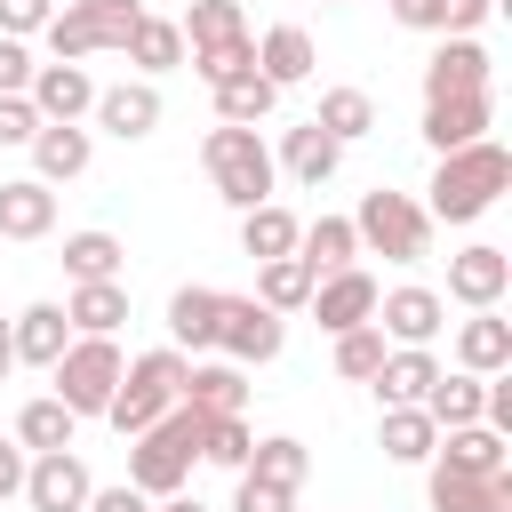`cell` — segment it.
<instances>
[{
    "label": "cell",
    "instance_id": "27",
    "mask_svg": "<svg viewBox=\"0 0 512 512\" xmlns=\"http://www.w3.org/2000/svg\"><path fill=\"white\" fill-rule=\"evenodd\" d=\"M72 432H80V416H72L56 392H40V400L16 408V448H24V456H56V448H72Z\"/></svg>",
    "mask_w": 512,
    "mask_h": 512
},
{
    "label": "cell",
    "instance_id": "12",
    "mask_svg": "<svg viewBox=\"0 0 512 512\" xmlns=\"http://www.w3.org/2000/svg\"><path fill=\"white\" fill-rule=\"evenodd\" d=\"M448 96H488V48L480 40H440L432 64H424V104H448Z\"/></svg>",
    "mask_w": 512,
    "mask_h": 512
},
{
    "label": "cell",
    "instance_id": "32",
    "mask_svg": "<svg viewBox=\"0 0 512 512\" xmlns=\"http://www.w3.org/2000/svg\"><path fill=\"white\" fill-rule=\"evenodd\" d=\"M120 264H128V248L112 240V232H64V280L80 288V280H120Z\"/></svg>",
    "mask_w": 512,
    "mask_h": 512
},
{
    "label": "cell",
    "instance_id": "28",
    "mask_svg": "<svg viewBox=\"0 0 512 512\" xmlns=\"http://www.w3.org/2000/svg\"><path fill=\"white\" fill-rule=\"evenodd\" d=\"M432 464H448V472H472V480H496V472H512V456H504V440H496L488 424H464V432H440V448H432Z\"/></svg>",
    "mask_w": 512,
    "mask_h": 512
},
{
    "label": "cell",
    "instance_id": "50",
    "mask_svg": "<svg viewBox=\"0 0 512 512\" xmlns=\"http://www.w3.org/2000/svg\"><path fill=\"white\" fill-rule=\"evenodd\" d=\"M24 464H32V456H24L16 440H0V504H8V496H24Z\"/></svg>",
    "mask_w": 512,
    "mask_h": 512
},
{
    "label": "cell",
    "instance_id": "2",
    "mask_svg": "<svg viewBox=\"0 0 512 512\" xmlns=\"http://www.w3.org/2000/svg\"><path fill=\"white\" fill-rule=\"evenodd\" d=\"M184 352L176 344H160V352H136L128 368H120V392L104 400V424L120 432V440H136V432H152L168 408H176V392H184Z\"/></svg>",
    "mask_w": 512,
    "mask_h": 512
},
{
    "label": "cell",
    "instance_id": "44",
    "mask_svg": "<svg viewBox=\"0 0 512 512\" xmlns=\"http://www.w3.org/2000/svg\"><path fill=\"white\" fill-rule=\"evenodd\" d=\"M248 448H256V440H248V424H240V416H208V448H200V464L240 472V464H248Z\"/></svg>",
    "mask_w": 512,
    "mask_h": 512
},
{
    "label": "cell",
    "instance_id": "1",
    "mask_svg": "<svg viewBox=\"0 0 512 512\" xmlns=\"http://www.w3.org/2000/svg\"><path fill=\"white\" fill-rule=\"evenodd\" d=\"M432 200H424V216H440V224H472V216H488L496 208V192H512V152L496 144V136H480V144H464V152H448L440 168H432V184H424Z\"/></svg>",
    "mask_w": 512,
    "mask_h": 512
},
{
    "label": "cell",
    "instance_id": "30",
    "mask_svg": "<svg viewBox=\"0 0 512 512\" xmlns=\"http://www.w3.org/2000/svg\"><path fill=\"white\" fill-rule=\"evenodd\" d=\"M296 256L312 264V280H320V272H344V264H360L352 216H312V224H296Z\"/></svg>",
    "mask_w": 512,
    "mask_h": 512
},
{
    "label": "cell",
    "instance_id": "3",
    "mask_svg": "<svg viewBox=\"0 0 512 512\" xmlns=\"http://www.w3.org/2000/svg\"><path fill=\"white\" fill-rule=\"evenodd\" d=\"M200 168L216 176V200L240 208V216L264 208V200H272V176H280V168H272V144H264L256 128H224V120L200 136Z\"/></svg>",
    "mask_w": 512,
    "mask_h": 512
},
{
    "label": "cell",
    "instance_id": "19",
    "mask_svg": "<svg viewBox=\"0 0 512 512\" xmlns=\"http://www.w3.org/2000/svg\"><path fill=\"white\" fill-rule=\"evenodd\" d=\"M488 96H448V104H424V144L448 160V152H464V144H480L488 136Z\"/></svg>",
    "mask_w": 512,
    "mask_h": 512
},
{
    "label": "cell",
    "instance_id": "24",
    "mask_svg": "<svg viewBox=\"0 0 512 512\" xmlns=\"http://www.w3.org/2000/svg\"><path fill=\"white\" fill-rule=\"evenodd\" d=\"M216 320H224V288H176V296H168V336H176V352H216Z\"/></svg>",
    "mask_w": 512,
    "mask_h": 512
},
{
    "label": "cell",
    "instance_id": "9",
    "mask_svg": "<svg viewBox=\"0 0 512 512\" xmlns=\"http://www.w3.org/2000/svg\"><path fill=\"white\" fill-rule=\"evenodd\" d=\"M504 288H512V256H504L496 240H472L464 256H448V296H456V304L496 312V304H504Z\"/></svg>",
    "mask_w": 512,
    "mask_h": 512
},
{
    "label": "cell",
    "instance_id": "20",
    "mask_svg": "<svg viewBox=\"0 0 512 512\" xmlns=\"http://www.w3.org/2000/svg\"><path fill=\"white\" fill-rule=\"evenodd\" d=\"M272 168H288V176H296L304 192H320V184H328V176L344 168V144H336V136H320L312 120H296V128L280 136V160H272Z\"/></svg>",
    "mask_w": 512,
    "mask_h": 512
},
{
    "label": "cell",
    "instance_id": "16",
    "mask_svg": "<svg viewBox=\"0 0 512 512\" xmlns=\"http://www.w3.org/2000/svg\"><path fill=\"white\" fill-rule=\"evenodd\" d=\"M368 384H376V400H384V408H424V392L440 384V360H432L424 344H392V352H384V368H376Z\"/></svg>",
    "mask_w": 512,
    "mask_h": 512
},
{
    "label": "cell",
    "instance_id": "46",
    "mask_svg": "<svg viewBox=\"0 0 512 512\" xmlns=\"http://www.w3.org/2000/svg\"><path fill=\"white\" fill-rule=\"evenodd\" d=\"M32 72H40V64H32V48L0 32V96H24V88H32Z\"/></svg>",
    "mask_w": 512,
    "mask_h": 512
},
{
    "label": "cell",
    "instance_id": "7",
    "mask_svg": "<svg viewBox=\"0 0 512 512\" xmlns=\"http://www.w3.org/2000/svg\"><path fill=\"white\" fill-rule=\"evenodd\" d=\"M368 328H376L384 344H424V352H432V336L448 328V296H432V288H392V296H376Z\"/></svg>",
    "mask_w": 512,
    "mask_h": 512
},
{
    "label": "cell",
    "instance_id": "17",
    "mask_svg": "<svg viewBox=\"0 0 512 512\" xmlns=\"http://www.w3.org/2000/svg\"><path fill=\"white\" fill-rule=\"evenodd\" d=\"M176 400L200 408V416H240V408H248V368H232V360H192Z\"/></svg>",
    "mask_w": 512,
    "mask_h": 512
},
{
    "label": "cell",
    "instance_id": "13",
    "mask_svg": "<svg viewBox=\"0 0 512 512\" xmlns=\"http://www.w3.org/2000/svg\"><path fill=\"white\" fill-rule=\"evenodd\" d=\"M184 480H192V456L152 424V432H136V448H128V488H144L152 504L160 496H184Z\"/></svg>",
    "mask_w": 512,
    "mask_h": 512
},
{
    "label": "cell",
    "instance_id": "43",
    "mask_svg": "<svg viewBox=\"0 0 512 512\" xmlns=\"http://www.w3.org/2000/svg\"><path fill=\"white\" fill-rule=\"evenodd\" d=\"M192 72L208 88H224L232 72H256V40H224V48H192Z\"/></svg>",
    "mask_w": 512,
    "mask_h": 512
},
{
    "label": "cell",
    "instance_id": "21",
    "mask_svg": "<svg viewBox=\"0 0 512 512\" xmlns=\"http://www.w3.org/2000/svg\"><path fill=\"white\" fill-rule=\"evenodd\" d=\"M456 368L464 376H504L512 368V320L504 312H472L456 328Z\"/></svg>",
    "mask_w": 512,
    "mask_h": 512
},
{
    "label": "cell",
    "instance_id": "37",
    "mask_svg": "<svg viewBox=\"0 0 512 512\" xmlns=\"http://www.w3.org/2000/svg\"><path fill=\"white\" fill-rule=\"evenodd\" d=\"M256 304H264V312H304V304H312V264H304V256L256 264Z\"/></svg>",
    "mask_w": 512,
    "mask_h": 512
},
{
    "label": "cell",
    "instance_id": "53",
    "mask_svg": "<svg viewBox=\"0 0 512 512\" xmlns=\"http://www.w3.org/2000/svg\"><path fill=\"white\" fill-rule=\"evenodd\" d=\"M328 8H336V0H328Z\"/></svg>",
    "mask_w": 512,
    "mask_h": 512
},
{
    "label": "cell",
    "instance_id": "10",
    "mask_svg": "<svg viewBox=\"0 0 512 512\" xmlns=\"http://www.w3.org/2000/svg\"><path fill=\"white\" fill-rule=\"evenodd\" d=\"M88 464L72 456V448H56V456H32L24 464V504L32 512H88Z\"/></svg>",
    "mask_w": 512,
    "mask_h": 512
},
{
    "label": "cell",
    "instance_id": "5",
    "mask_svg": "<svg viewBox=\"0 0 512 512\" xmlns=\"http://www.w3.org/2000/svg\"><path fill=\"white\" fill-rule=\"evenodd\" d=\"M120 368H128V360H120L112 336H72L48 376H56V400H64L72 416H104V400L120 392Z\"/></svg>",
    "mask_w": 512,
    "mask_h": 512
},
{
    "label": "cell",
    "instance_id": "48",
    "mask_svg": "<svg viewBox=\"0 0 512 512\" xmlns=\"http://www.w3.org/2000/svg\"><path fill=\"white\" fill-rule=\"evenodd\" d=\"M32 136H40L32 96H0V144H32Z\"/></svg>",
    "mask_w": 512,
    "mask_h": 512
},
{
    "label": "cell",
    "instance_id": "14",
    "mask_svg": "<svg viewBox=\"0 0 512 512\" xmlns=\"http://www.w3.org/2000/svg\"><path fill=\"white\" fill-rule=\"evenodd\" d=\"M96 128L120 136V144H144L160 128V88L152 80H120V88H96Z\"/></svg>",
    "mask_w": 512,
    "mask_h": 512
},
{
    "label": "cell",
    "instance_id": "22",
    "mask_svg": "<svg viewBox=\"0 0 512 512\" xmlns=\"http://www.w3.org/2000/svg\"><path fill=\"white\" fill-rule=\"evenodd\" d=\"M48 232H56V192L40 176L0 184V240H48Z\"/></svg>",
    "mask_w": 512,
    "mask_h": 512
},
{
    "label": "cell",
    "instance_id": "31",
    "mask_svg": "<svg viewBox=\"0 0 512 512\" xmlns=\"http://www.w3.org/2000/svg\"><path fill=\"white\" fill-rule=\"evenodd\" d=\"M376 448H384L392 464H432V448H440V424H432L424 408H384V424H376Z\"/></svg>",
    "mask_w": 512,
    "mask_h": 512
},
{
    "label": "cell",
    "instance_id": "35",
    "mask_svg": "<svg viewBox=\"0 0 512 512\" xmlns=\"http://www.w3.org/2000/svg\"><path fill=\"white\" fill-rule=\"evenodd\" d=\"M272 104H280V88H272L264 72H232V80L216 88V120H224V128H256V120H272Z\"/></svg>",
    "mask_w": 512,
    "mask_h": 512
},
{
    "label": "cell",
    "instance_id": "38",
    "mask_svg": "<svg viewBox=\"0 0 512 512\" xmlns=\"http://www.w3.org/2000/svg\"><path fill=\"white\" fill-rule=\"evenodd\" d=\"M184 48H224V40H248V16L240 0H184Z\"/></svg>",
    "mask_w": 512,
    "mask_h": 512
},
{
    "label": "cell",
    "instance_id": "42",
    "mask_svg": "<svg viewBox=\"0 0 512 512\" xmlns=\"http://www.w3.org/2000/svg\"><path fill=\"white\" fill-rule=\"evenodd\" d=\"M384 352H392V344H384L376 328H344V336H336V376H344V384H368V376L384 368Z\"/></svg>",
    "mask_w": 512,
    "mask_h": 512
},
{
    "label": "cell",
    "instance_id": "36",
    "mask_svg": "<svg viewBox=\"0 0 512 512\" xmlns=\"http://www.w3.org/2000/svg\"><path fill=\"white\" fill-rule=\"evenodd\" d=\"M312 128L336 136V144H360V136L376 128V96H368V88H328L320 112H312Z\"/></svg>",
    "mask_w": 512,
    "mask_h": 512
},
{
    "label": "cell",
    "instance_id": "25",
    "mask_svg": "<svg viewBox=\"0 0 512 512\" xmlns=\"http://www.w3.org/2000/svg\"><path fill=\"white\" fill-rule=\"evenodd\" d=\"M312 32L304 24H272L264 40H256V72L272 80V88H296V80H312Z\"/></svg>",
    "mask_w": 512,
    "mask_h": 512
},
{
    "label": "cell",
    "instance_id": "45",
    "mask_svg": "<svg viewBox=\"0 0 512 512\" xmlns=\"http://www.w3.org/2000/svg\"><path fill=\"white\" fill-rule=\"evenodd\" d=\"M232 512H296V488H272V480H248V472H240Z\"/></svg>",
    "mask_w": 512,
    "mask_h": 512
},
{
    "label": "cell",
    "instance_id": "26",
    "mask_svg": "<svg viewBox=\"0 0 512 512\" xmlns=\"http://www.w3.org/2000/svg\"><path fill=\"white\" fill-rule=\"evenodd\" d=\"M64 320H72V336H112L128 320V280H80L64 296Z\"/></svg>",
    "mask_w": 512,
    "mask_h": 512
},
{
    "label": "cell",
    "instance_id": "4",
    "mask_svg": "<svg viewBox=\"0 0 512 512\" xmlns=\"http://www.w3.org/2000/svg\"><path fill=\"white\" fill-rule=\"evenodd\" d=\"M424 232H432V216L408 200V192H360V216H352V240L368 248V256H392V264H416L424 256Z\"/></svg>",
    "mask_w": 512,
    "mask_h": 512
},
{
    "label": "cell",
    "instance_id": "47",
    "mask_svg": "<svg viewBox=\"0 0 512 512\" xmlns=\"http://www.w3.org/2000/svg\"><path fill=\"white\" fill-rule=\"evenodd\" d=\"M48 16H56V0H0V32L8 40H32Z\"/></svg>",
    "mask_w": 512,
    "mask_h": 512
},
{
    "label": "cell",
    "instance_id": "15",
    "mask_svg": "<svg viewBox=\"0 0 512 512\" xmlns=\"http://www.w3.org/2000/svg\"><path fill=\"white\" fill-rule=\"evenodd\" d=\"M8 344H16V368H56V360H64V344H72L64 304H24V312L8 320Z\"/></svg>",
    "mask_w": 512,
    "mask_h": 512
},
{
    "label": "cell",
    "instance_id": "49",
    "mask_svg": "<svg viewBox=\"0 0 512 512\" xmlns=\"http://www.w3.org/2000/svg\"><path fill=\"white\" fill-rule=\"evenodd\" d=\"M88 512H152V496L120 480V488H88Z\"/></svg>",
    "mask_w": 512,
    "mask_h": 512
},
{
    "label": "cell",
    "instance_id": "6",
    "mask_svg": "<svg viewBox=\"0 0 512 512\" xmlns=\"http://www.w3.org/2000/svg\"><path fill=\"white\" fill-rule=\"evenodd\" d=\"M280 344H288L280 312H264L256 296H224V320H216V352H224L232 368H264V360H280Z\"/></svg>",
    "mask_w": 512,
    "mask_h": 512
},
{
    "label": "cell",
    "instance_id": "41",
    "mask_svg": "<svg viewBox=\"0 0 512 512\" xmlns=\"http://www.w3.org/2000/svg\"><path fill=\"white\" fill-rule=\"evenodd\" d=\"M72 8H80V24H88L96 48H128V32L144 16V0H72Z\"/></svg>",
    "mask_w": 512,
    "mask_h": 512
},
{
    "label": "cell",
    "instance_id": "11",
    "mask_svg": "<svg viewBox=\"0 0 512 512\" xmlns=\"http://www.w3.org/2000/svg\"><path fill=\"white\" fill-rule=\"evenodd\" d=\"M24 96H32L40 128H80V112H96V80H88L80 64H40Z\"/></svg>",
    "mask_w": 512,
    "mask_h": 512
},
{
    "label": "cell",
    "instance_id": "51",
    "mask_svg": "<svg viewBox=\"0 0 512 512\" xmlns=\"http://www.w3.org/2000/svg\"><path fill=\"white\" fill-rule=\"evenodd\" d=\"M16 376V344H8V320H0V384Z\"/></svg>",
    "mask_w": 512,
    "mask_h": 512
},
{
    "label": "cell",
    "instance_id": "40",
    "mask_svg": "<svg viewBox=\"0 0 512 512\" xmlns=\"http://www.w3.org/2000/svg\"><path fill=\"white\" fill-rule=\"evenodd\" d=\"M240 472H248V480H272V488H304L312 456H304V440L272 432V440H256V448H248V464H240Z\"/></svg>",
    "mask_w": 512,
    "mask_h": 512
},
{
    "label": "cell",
    "instance_id": "34",
    "mask_svg": "<svg viewBox=\"0 0 512 512\" xmlns=\"http://www.w3.org/2000/svg\"><path fill=\"white\" fill-rule=\"evenodd\" d=\"M136 72H176L184 64V32H176V16H136V32H128V48H120Z\"/></svg>",
    "mask_w": 512,
    "mask_h": 512
},
{
    "label": "cell",
    "instance_id": "18",
    "mask_svg": "<svg viewBox=\"0 0 512 512\" xmlns=\"http://www.w3.org/2000/svg\"><path fill=\"white\" fill-rule=\"evenodd\" d=\"M424 496H432V512H512V472H496V480H472V472H448V464H432Z\"/></svg>",
    "mask_w": 512,
    "mask_h": 512
},
{
    "label": "cell",
    "instance_id": "29",
    "mask_svg": "<svg viewBox=\"0 0 512 512\" xmlns=\"http://www.w3.org/2000/svg\"><path fill=\"white\" fill-rule=\"evenodd\" d=\"M88 160H96L88 128H40L32 136V176L40 184H72V176H88Z\"/></svg>",
    "mask_w": 512,
    "mask_h": 512
},
{
    "label": "cell",
    "instance_id": "23",
    "mask_svg": "<svg viewBox=\"0 0 512 512\" xmlns=\"http://www.w3.org/2000/svg\"><path fill=\"white\" fill-rule=\"evenodd\" d=\"M392 16L408 24V32H440V40H472L488 16H496V0H392Z\"/></svg>",
    "mask_w": 512,
    "mask_h": 512
},
{
    "label": "cell",
    "instance_id": "33",
    "mask_svg": "<svg viewBox=\"0 0 512 512\" xmlns=\"http://www.w3.org/2000/svg\"><path fill=\"white\" fill-rule=\"evenodd\" d=\"M480 392H488V376H464V368L448 376V368H440V384L424 392V416H432L440 432H464V424H480Z\"/></svg>",
    "mask_w": 512,
    "mask_h": 512
},
{
    "label": "cell",
    "instance_id": "52",
    "mask_svg": "<svg viewBox=\"0 0 512 512\" xmlns=\"http://www.w3.org/2000/svg\"><path fill=\"white\" fill-rule=\"evenodd\" d=\"M152 512H208V504H200V496H160Z\"/></svg>",
    "mask_w": 512,
    "mask_h": 512
},
{
    "label": "cell",
    "instance_id": "39",
    "mask_svg": "<svg viewBox=\"0 0 512 512\" xmlns=\"http://www.w3.org/2000/svg\"><path fill=\"white\" fill-rule=\"evenodd\" d=\"M240 248H248L256 264H272V256H296V216H288L280 200L248 208V216H240Z\"/></svg>",
    "mask_w": 512,
    "mask_h": 512
},
{
    "label": "cell",
    "instance_id": "8",
    "mask_svg": "<svg viewBox=\"0 0 512 512\" xmlns=\"http://www.w3.org/2000/svg\"><path fill=\"white\" fill-rule=\"evenodd\" d=\"M376 296H384V288H376L360 264H344V272H320V280H312V304H304V312H312L328 336H344V328H368Z\"/></svg>",
    "mask_w": 512,
    "mask_h": 512
}]
</instances>
